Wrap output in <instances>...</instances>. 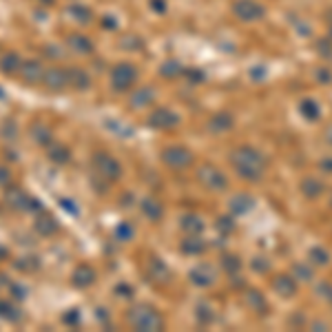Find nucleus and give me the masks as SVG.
<instances>
[{
	"label": "nucleus",
	"instance_id": "7ed1b4c3",
	"mask_svg": "<svg viewBox=\"0 0 332 332\" xmlns=\"http://www.w3.org/2000/svg\"><path fill=\"white\" fill-rule=\"evenodd\" d=\"M162 157H164V164L166 166H171V169H177V171L186 169V166L193 162L191 151L184 149V146H173V149H166L162 153Z\"/></svg>",
	"mask_w": 332,
	"mask_h": 332
},
{
	"label": "nucleus",
	"instance_id": "f03ea898",
	"mask_svg": "<svg viewBox=\"0 0 332 332\" xmlns=\"http://www.w3.org/2000/svg\"><path fill=\"white\" fill-rule=\"evenodd\" d=\"M232 164H235L239 175H244L248 179H259L264 173L262 157L257 155V151H250V149H239L232 153Z\"/></svg>",
	"mask_w": 332,
	"mask_h": 332
},
{
	"label": "nucleus",
	"instance_id": "cd10ccee",
	"mask_svg": "<svg viewBox=\"0 0 332 332\" xmlns=\"http://www.w3.org/2000/svg\"><path fill=\"white\" fill-rule=\"evenodd\" d=\"M0 100H5V93H3V89H0Z\"/></svg>",
	"mask_w": 332,
	"mask_h": 332
},
{
	"label": "nucleus",
	"instance_id": "39448f33",
	"mask_svg": "<svg viewBox=\"0 0 332 332\" xmlns=\"http://www.w3.org/2000/svg\"><path fill=\"white\" fill-rule=\"evenodd\" d=\"M93 164H96L100 175H104L109 179H117L120 173H122V166H120L111 155H106V153H98V155L93 157Z\"/></svg>",
	"mask_w": 332,
	"mask_h": 332
},
{
	"label": "nucleus",
	"instance_id": "a211bd4d",
	"mask_svg": "<svg viewBox=\"0 0 332 332\" xmlns=\"http://www.w3.org/2000/svg\"><path fill=\"white\" fill-rule=\"evenodd\" d=\"M66 16L69 18H76L78 22H84V20H89L91 18V13L86 7H80V5H71L69 9H66Z\"/></svg>",
	"mask_w": 332,
	"mask_h": 332
},
{
	"label": "nucleus",
	"instance_id": "5701e85b",
	"mask_svg": "<svg viewBox=\"0 0 332 332\" xmlns=\"http://www.w3.org/2000/svg\"><path fill=\"white\" fill-rule=\"evenodd\" d=\"M3 137H7V139L16 137V124H13L11 120H7V122L3 124Z\"/></svg>",
	"mask_w": 332,
	"mask_h": 332
},
{
	"label": "nucleus",
	"instance_id": "423d86ee",
	"mask_svg": "<svg viewBox=\"0 0 332 332\" xmlns=\"http://www.w3.org/2000/svg\"><path fill=\"white\" fill-rule=\"evenodd\" d=\"M42 82L46 84V89H51V91H62L64 86H69V73L64 69H60V66H51V69L44 71Z\"/></svg>",
	"mask_w": 332,
	"mask_h": 332
},
{
	"label": "nucleus",
	"instance_id": "4468645a",
	"mask_svg": "<svg viewBox=\"0 0 332 332\" xmlns=\"http://www.w3.org/2000/svg\"><path fill=\"white\" fill-rule=\"evenodd\" d=\"M66 44H69L73 51H78V53H91L93 51L91 40H86L84 36H80V33H71V36L66 38Z\"/></svg>",
	"mask_w": 332,
	"mask_h": 332
},
{
	"label": "nucleus",
	"instance_id": "6ab92c4d",
	"mask_svg": "<svg viewBox=\"0 0 332 332\" xmlns=\"http://www.w3.org/2000/svg\"><path fill=\"white\" fill-rule=\"evenodd\" d=\"M142 210H144L151 219H159V217H162V208H159V204H157V202H153V199H144Z\"/></svg>",
	"mask_w": 332,
	"mask_h": 332
},
{
	"label": "nucleus",
	"instance_id": "4be33fe9",
	"mask_svg": "<svg viewBox=\"0 0 332 332\" xmlns=\"http://www.w3.org/2000/svg\"><path fill=\"white\" fill-rule=\"evenodd\" d=\"M151 91H144V93H139V96H137V93H135V96H133V106H137V109H139V106H144V104H149L151 102Z\"/></svg>",
	"mask_w": 332,
	"mask_h": 332
},
{
	"label": "nucleus",
	"instance_id": "a878e982",
	"mask_svg": "<svg viewBox=\"0 0 332 332\" xmlns=\"http://www.w3.org/2000/svg\"><path fill=\"white\" fill-rule=\"evenodd\" d=\"M7 177H9V175H7V171L0 169V182H7Z\"/></svg>",
	"mask_w": 332,
	"mask_h": 332
},
{
	"label": "nucleus",
	"instance_id": "aec40b11",
	"mask_svg": "<svg viewBox=\"0 0 332 332\" xmlns=\"http://www.w3.org/2000/svg\"><path fill=\"white\" fill-rule=\"evenodd\" d=\"M0 315H3L5 319H9V321H20L18 308H13V305L7 303V301H0Z\"/></svg>",
	"mask_w": 332,
	"mask_h": 332
},
{
	"label": "nucleus",
	"instance_id": "f257e3e1",
	"mask_svg": "<svg viewBox=\"0 0 332 332\" xmlns=\"http://www.w3.org/2000/svg\"><path fill=\"white\" fill-rule=\"evenodd\" d=\"M129 325L135 330H144V332H151V330H162L164 328V319L162 315L153 308V305H146V303H139V305H133L129 310Z\"/></svg>",
	"mask_w": 332,
	"mask_h": 332
},
{
	"label": "nucleus",
	"instance_id": "ddd939ff",
	"mask_svg": "<svg viewBox=\"0 0 332 332\" xmlns=\"http://www.w3.org/2000/svg\"><path fill=\"white\" fill-rule=\"evenodd\" d=\"M5 199H7V204H11V208H20V210H27V204H29V197L20 188H16V186H11V188L7 191Z\"/></svg>",
	"mask_w": 332,
	"mask_h": 332
},
{
	"label": "nucleus",
	"instance_id": "f3484780",
	"mask_svg": "<svg viewBox=\"0 0 332 332\" xmlns=\"http://www.w3.org/2000/svg\"><path fill=\"white\" fill-rule=\"evenodd\" d=\"M49 159L56 164H64L69 162V149H64V146H51L49 149Z\"/></svg>",
	"mask_w": 332,
	"mask_h": 332
},
{
	"label": "nucleus",
	"instance_id": "412c9836",
	"mask_svg": "<svg viewBox=\"0 0 332 332\" xmlns=\"http://www.w3.org/2000/svg\"><path fill=\"white\" fill-rule=\"evenodd\" d=\"M115 235L120 237V242H129V239L133 237V228L129 224H120L117 230H115Z\"/></svg>",
	"mask_w": 332,
	"mask_h": 332
},
{
	"label": "nucleus",
	"instance_id": "20e7f679",
	"mask_svg": "<svg viewBox=\"0 0 332 332\" xmlns=\"http://www.w3.org/2000/svg\"><path fill=\"white\" fill-rule=\"evenodd\" d=\"M135 78H137V73L135 69L129 64V62H122V64H117L115 69H113L111 73V80H113V86L120 91H124V89H129V86L135 82Z\"/></svg>",
	"mask_w": 332,
	"mask_h": 332
},
{
	"label": "nucleus",
	"instance_id": "6e6552de",
	"mask_svg": "<svg viewBox=\"0 0 332 332\" xmlns=\"http://www.w3.org/2000/svg\"><path fill=\"white\" fill-rule=\"evenodd\" d=\"M20 76H22V80L27 84H36L42 80L44 76V69H42V64L38 62V60H29V62H22V66H20Z\"/></svg>",
	"mask_w": 332,
	"mask_h": 332
},
{
	"label": "nucleus",
	"instance_id": "b1692460",
	"mask_svg": "<svg viewBox=\"0 0 332 332\" xmlns=\"http://www.w3.org/2000/svg\"><path fill=\"white\" fill-rule=\"evenodd\" d=\"M64 321H66V323H76V321H78V312L71 310V315H64Z\"/></svg>",
	"mask_w": 332,
	"mask_h": 332
},
{
	"label": "nucleus",
	"instance_id": "2eb2a0df",
	"mask_svg": "<svg viewBox=\"0 0 332 332\" xmlns=\"http://www.w3.org/2000/svg\"><path fill=\"white\" fill-rule=\"evenodd\" d=\"M29 133H31V137L36 139L38 144H49V139H51V131L46 129V126H44L42 122H36V124H31Z\"/></svg>",
	"mask_w": 332,
	"mask_h": 332
},
{
	"label": "nucleus",
	"instance_id": "393cba45",
	"mask_svg": "<svg viewBox=\"0 0 332 332\" xmlns=\"http://www.w3.org/2000/svg\"><path fill=\"white\" fill-rule=\"evenodd\" d=\"M60 204H62V208H64V210H66V208H69V210L73 212V215H78V210H76V208H73V204H71V202H66V199H62V202H60Z\"/></svg>",
	"mask_w": 332,
	"mask_h": 332
},
{
	"label": "nucleus",
	"instance_id": "bb28decb",
	"mask_svg": "<svg viewBox=\"0 0 332 332\" xmlns=\"http://www.w3.org/2000/svg\"><path fill=\"white\" fill-rule=\"evenodd\" d=\"M42 5H53V0H40Z\"/></svg>",
	"mask_w": 332,
	"mask_h": 332
},
{
	"label": "nucleus",
	"instance_id": "f8f14e48",
	"mask_svg": "<svg viewBox=\"0 0 332 332\" xmlns=\"http://www.w3.org/2000/svg\"><path fill=\"white\" fill-rule=\"evenodd\" d=\"M36 230L40 232V235L49 237V235H53V232L58 230V222L49 215V212H42V215L36 219Z\"/></svg>",
	"mask_w": 332,
	"mask_h": 332
},
{
	"label": "nucleus",
	"instance_id": "9b49d317",
	"mask_svg": "<svg viewBox=\"0 0 332 332\" xmlns=\"http://www.w3.org/2000/svg\"><path fill=\"white\" fill-rule=\"evenodd\" d=\"M175 122H177L175 113H171L169 109H157L149 120V124L155 126V129H171Z\"/></svg>",
	"mask_w": 332,
	"mask_h": 332
},
{
	"label": "nucleus",
	"instance_id": "0eeeda50",
	"mask_svg": "<svg viewBox=\"0 0 332 332\" xmlns=\"http://www.w3.org/2000/svg\"><path fill=\"white\" fill-rule=\"evenodd\" d=\"M199 179H202L204 186H208L212 191H222V188H226V184H228L226 177L215 169V166H204V169L199 171Z\"/></svg>",
	"mask_w": 332,
	"mask_h": 332
},
{
	"label": "nucleus",
	"instance_id": "9d476101",
	"mask_svg": "<svg viewBox=\"0 0 332 332\" xmlns=\"http://www.w3.org/2000/svg\"><path fill=\"white\" fill-rule=\"evenodd\" d=\"M20 66H22V60H20L18 53L7 51V53L0 56V71H3L5 76H13V73H18Z\"/></svg>",
	"mask_w": 332,
	"mask_h": 332
},
{
	"label": "nucleus",
	"instance_id": "1a4fd4ad",
	"mask_svg": "<svg viewBox=\"0 0 332 332\" xmlns=\"http://www.w3.org/2000/svg\"><path fill=\"white\" fill-rule=\"evenodd\" d=\"M71 281L73 286H78V288H86V286H91L93 281H96V272H93L91 266H78L76 270H73L71 275Z\"/></svg>",
	"mask_w": 332,
	"mask_h": 332
},
{
	"label": "nucleus",
	"instance_id": "dca6fc26",
	"mask_svg": "<svg viewBox=\"0 0 332 332\" xmlns=\"http://www.w3.org/2000/svg\"><path fill=\"white\" fill-rule=\"evenodd\" d=\"M69 84L76 86V89H86L89 86V76L82 69H69Z\"/></svg>",
	"mask_w": 332,
	"mask_h": 332
}]
</instances>
